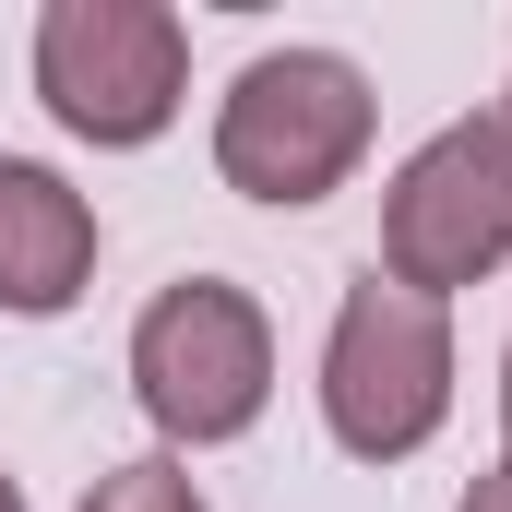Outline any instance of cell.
I'll use <instances>...</instances> for the list:
<instances>
[{
	"instance_id": "277c9868",
	"label": "cell",
	"mask_w": 512,
	"mask_h": 512,
	"mask_svg": "<svg viewBox=\"0 0 512 512\" xmlns=\"http://www.w3.org/2000/svg\"><path fill=\"white\" fill-rule=\"evenodd\" d=\"M131 405L179 453L239 441L262 405H274V322H262V298L227 286V274H179L131 322Z\"/></svg>"
},
{
	"instance_id": "6da1fadb",
	"label": "cell",
	"mask_w": 512,
	"mask_h": 512,
	"mask_svg": "<svg viewBox=\"0 0 512 512\" xmlns=\"http://www.w3.org/2000/svg\"><path fill=\"white\" fill-rule=\"evenodd\" d=\"M370 120H382L370 72L346 48H262L215 96V179L239 203H274V215L334 203L358 179V155H370Z\"/></svg>"
},
{
	"instance_id": "3957f363",
	"label": "cell",
	"mask_w": 512,
	"mask_h": 512,
	"mask_svg": "<svg viewBox=\"0 0 512 512\" xmlns=\"http://www.w3.org/2000/svg\"><path fill=\"white\" fill-rule=\"evenodd\" d=\"M36 96L96 155H131L191 108V24L167 0H48L36 12Z\"/></svg>"
},
{
	"instance_id": "5b68a950",
	"label": "cell",
	"mask_w": 512,
	"mask_h": 512,
	"mask_svg": "<svg viewBox=\"0 0 512 512\" xmlns=\"http://www.w3.org/2000/svg\"><path fill=\"white\" fill-rule=\"evenodd\" d=\"M512 262V143L501 120H441L382 191V262L405 298H453Z\"/></svg>"
},
{
	"instance_id": "ba28073f",
	"label": "cell",
	"mask_w": 512,
	"mask_h": 512,
	"mask_svg": "<svg viewBox=\"0 0 512 512\" xmlns=\"http://www.w3.org/2000/svg\"><path fill=\"white\" fill-rule=\"evenodd\" d=\"M453 512H512V477H501V465H489V477H477V489H465V501H453Z\"/></svg>"
},
{
	"instance_id": "8fae6325",
	"label": "cell",
	"mask_w": 512,
	"mask_h": 512,
	"mask_svg": "<svg viewBox=\"0 0 512 512\" xmlns=\"http://www.w3.org/2000/svg\"><path fill=\"white\" fill-rule=\"evenodd\" d=\"M489 120H501V143H512V96H501V108H489Z\"/></svg>"
},
{
	"instance_id": "7a4b0ae2",
	"label": "cell",
	"mask_w": 512,
	"mask_h": 512,
	"mask_svg": "<svg viewBox=\"0 0 512 512\" xmlns=\"http://www.w3.org/2000/svg\"><path fill=\"white\" fill-rule=\"evenodd\" d=\"M453 417V322L441 298H405L393 274H358L334 298V334H322V429L334 453L358 465H405L429 453Z\"/></svg>"
},
{
	"instance_id": "9c48e42d",
	"label": "cell",
	"mask_w": 512,
	"mask_h": 512,
	"mask_svg": "<svg viewBox=\"0 0 512 512\" xmlns=\"http://www.w3.org/2000/svg\"><path fill=\"white\" fill-rule=\"evenodd\" d=\"M501 477H512V358H501Z\"/></svg>"
},
{
	"instance_id": "52a82bcc",
	"label": "cell",
	"mask_w": 512,
	"mask_h": 512,
	"mask_svg": "<svg viewBox=\"0 0 512 512\" xmlns=\"http://www.w3.org/2000/svg\"><path fill=\"white\" fill-rule=\"evenodd\" d=\"M84 512H215V501L191 489L179 453H131V465H108V477L84 489Z\"/></svg>"
},
{
	"instance_id": "30bf717a",
	"label": "cell",
	"mask_w": 512,
	"mask_h": 512,
	"mask_svg": "<svg viewBox=\"0 0 512 512\" xmlns=\"http://www.w3.org/2000/svg\"><path fill=\"white\" fill-rule=\"evenodd\" d=\"M0 512H24V489H12V477H0Z\"/></svg>"
},
{
	"instance_id": "8992f818",
	"label": "cell",
	"mask_w": 512,
	"mask_h": 512,
	"mask_svg": "<svg viewBox=\"0 0 512 512\" xmlns=\"http://www.w3.org/2000/svg\"><path fill=\"white\" fill-rule=\"evenodd\" d=\"M84 286H96V203H84L60 167L0 155V310L60 322Z\"/></svg>"
}]
</instances>
